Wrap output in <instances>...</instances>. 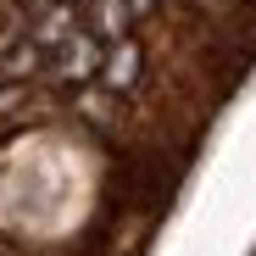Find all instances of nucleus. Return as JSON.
Segmentation results:
<instances>
[{
    "label": "nucleus",
    "instance_id": "f257e3e1",
    "mask_svg": "<svg viewBox=\"0 0 256 256\" xmlns=\"http://www.w3.org/2000/svg\"><path fill=\"white\" fill-rule=\"evenodd\" d=\"M100 56H106V45H100L90 28H78V34H67L62 45L45 56V78L50 84H84V78L100 72Z\"/></svg>",
    "mask_w": 256,
    "mask_h": 256
},
{
    "label": "nucleus",
    "instance_id": "f03ea898",
    "mask_svg": "<svg viewBox=\"0 0 256 256\" xmlns=\"http://www.w3.org/2000/svg\"><path fill=\"white\" fill-rule=\"evenodd\" d=\"M140 72H145V56H140V45L134 39H117V45L100 56V90H112V95H122V90H134L140 84Z\"/></svg>",
    "mask_w": 256,
    "mask_h": 256
},
{
    "label": "nucleus",
    "instance_id": "7ed1b4c3",
    "mask_svg": "<svg viewBox=\"0 0 256 256\" xmlns=\"http://www.w3.org/2000/svg\"><path fill=\"white\" fill-rule=\"evenodd\" d=\"M78 12H84V28H90L95 39H112V45L128 39V28H134V17H128L122 0H84Z\"/></svg>",
    "mask_w": 256,
    "mask_h": 256
},
{
    "label": "nucleus",
    "instance_id": "20e7f679",
    "mask_svg": "<svg viewBox=\"0 0 256 256\" xmlns=\"http://www.w3.org/2000/svg\"><path fill=\"white\" fill-rule=\"evenodd\" d=\"M78 112L90 117L95 128H112V117H117V112H112V90H106V95H78Z\"/></svg>",
    "mask_w": 256,
    "mask_h": 256
},
{
    "label": "nucleus",
    "instance_id": "39448f33",
    "mask_svg": "<svg viewBox=\"0 0 256 256\" xmlns=\"http://www.w3.org/2000/svg\"><path fill=\"white\" fill-rule=\"evenodd\" d=\"M122 6H128V17H134V22H145V17H156L162 0H122Z\"/></svg>",
    "mask_w": 256,
    "mask_h": 256
}]
</instances>
